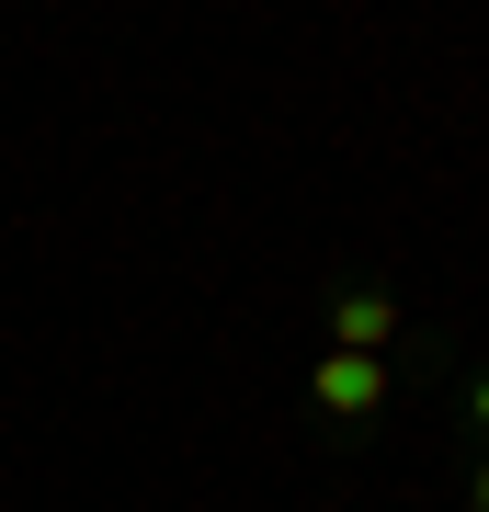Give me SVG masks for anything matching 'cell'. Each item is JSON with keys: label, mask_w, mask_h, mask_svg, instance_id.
Instances as JSON below:
<instances>
[{"label": "cell", "mask_w": 489, "mask_h": 512, "mask_svg": "<svg viewBox=\"0 0 489 512\" xmlns=\"http://www.w3.org/2000/svg\"><path fill=\"white\" fill-rule=\"evenodd\" d=\"M319 319H330V353H376V365H399V376H410V342H421V330H410V308H399L387 285L342 274V285L319 296Z\"/></svg>", "instance_id": "6da1fadb"}, {"label": "cell", "mask_w": 489, "mask_h": 512, "mask_svg": "<svg viewBox=\"0 0 489 512\" xmlns=\"http://www.w3.org/2000/svg\"><path fill=\"white\" fill-rule=\"evenodd\" d=\"M387 399H399V365H376V353H319L308 365V421L319 433H376Z\"/></svg>", "instance_id": "7a4b0ae2"}, {"label": "cell", "mask_w": 489, "mask_h": 512, "mask_svg": "<svg viewBox=\"0 0 489 512\" xmlns=\"http://www.w3.org/2000/svg\"><path fill=\"white\" fill-rule=\"evenodd\" d=\"M455 421H467V444L489 456V365H455Z\"/></svg>", "instance_id": "3957f363"}, {"label": "cell", "mask_w": 489, "mask_h": 512, "mask_svg": "<svg viewBox=\"0 0 489 512\" xmlns=\"http://www.w3.org/2000/svg\"><path fill=\"white\" fill-rule=\"evenodd\" d=\"M467 512H489V456H467Z\"/></svg>", "instance_id": "277c9868"}]
</instances>
